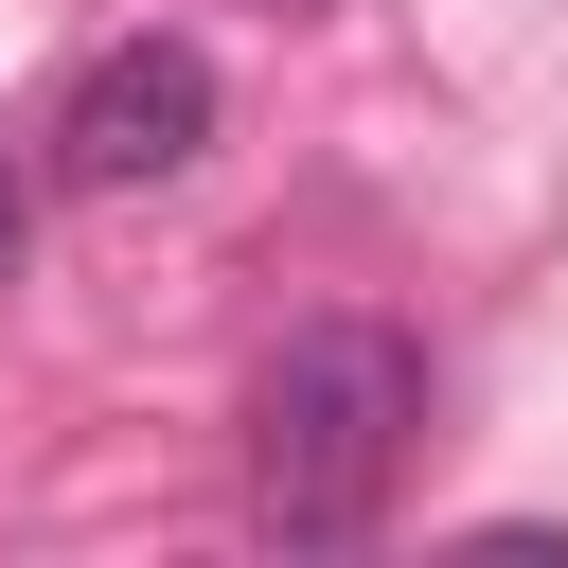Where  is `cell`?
Segmentation results:
<instances>
[{
  "label": "cell",
  "mask_w": 568,
  "mask_h": 568,
  "mask_svg": "<svg viewBox=\"0 0 568 568\" xmlns=\"http://www.w3.org/2000/svg\"><path fill=\"white\" fill-rule=\"evenodd\" d=\"M195 142H213V53H195V36H106V53L71 71V106H53V178H89V195L178 178Z\"/></svg>",
  "instance_id": "cell-2"
},
{
  "label": "cell",
  "mask_w": 568,
  "mask_h": 568,
  "mask_svg": "<svg viewBox=\"0 0 568 568\" xmlns=\"http://www.w3.org/2000/svg\"><path fill=\"white\" fill-rule=\"evenodd\" d=\"M18 248H36V178H18V142H0V284H18Z\"/></svg>",
  "instance_id": "cell-3"
},
{
  "label": "cell",
  "mask_w": 568,
  "mask_h": 568,
  "mask_svg": "<svg viewBox=\"0 0 568 568\" xmlns=\"http://www.w3.org/2000/svg\"><path fill=\"white\" fill-rule=\"evenodd\" d=\"M408 444H426V355H408L390 320H302V337L248 373V515H266L284 550H355V532L390 515Z\"/></svg>",
  "instance_id": "cell-1"
}]
</instances>
